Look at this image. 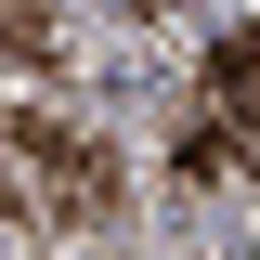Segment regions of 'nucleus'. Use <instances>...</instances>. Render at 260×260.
Segmentation results:
<instances>
[{
  "mask_svg": "<svg viewBox=\"0 0 260 260\" xmlns=\"http://www.w3.org/2000/svg\"><path fill=\"white\" fill-rule=\"evenodd\" d=\"M13 169H39V208H52V221H104V208H117V156L78 143L52 104H13Z\"/></svg>",
  "mask_w": 260,
  "mask_h": 260,
  "instance_id": "obj_1",
  "label": "nucleus"
},
{
  "mask_svg": "<svg viewBox=\"0 0 260 260\" xmlns=\"http://www.w3.org/2000/svg\"><path fill=\"white\" fill-rule=\"evenodd\" d=\"M195 78H208V117H234V130H260V13L208 39V65H195Z\"/></svg>",
  "mask_w": 260,
  "mask_h": 260,
  "instance_id": "obj_2",
  "label": "nucleus"
}]
</instances>
